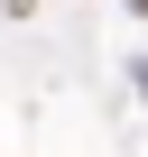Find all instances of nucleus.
I'll return each mask as SVG.
<instances>
[{
  "label": "nucleus",
  "mask_w": 148,
  "mask_h": 157,
  "mask_svg": "<svg viewBox=\"0 0 148 157\" xmlns=\"http://www.w3.org/2000/svg\"><path fill=\"white\" fill-rule=\"evenodd\" d=\"M10 10H37V0H10Z\"/></svg>",
  "instance_id": "1"
},
{
  "label": "nucleus",
  "mask_w": 148,
  "mask_h": 157,
  "mask_svg": "<svg viewBox=\"0 0 148 157\" xmlns=\"http://www.w3.org/2000/svg\"><path fill=\"white\" fill-rule=\"evenodd\" d=\"M130 10H139V19H148V0H130Z\"/></svg>",
  "instance_id": "2"
},
{
  "label": "nucleus",
  "mask_w": 148,
  "mask_h": 157,
  "mask_svg": "<svg viewBox=\"0 0 148 157\" xmlns=\"http://www.w3.org/2000/svg\"><path fill=\"white\" fill-rule=\"evenodd\" d=\"M139 93H148V65H139Z\"/></svg>",
  "instance_id": "3"
}]
</instances>
